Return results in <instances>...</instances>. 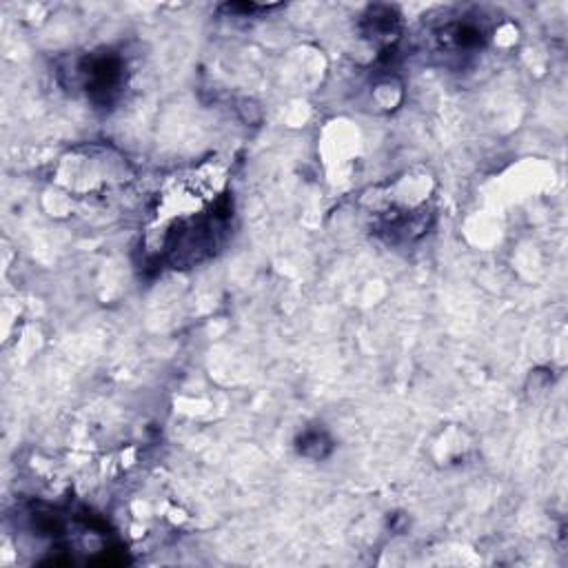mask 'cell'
<instances>
[{
	"label": "cell",
	"instance_id": "1",
	"mask_svg": "<svg viewBox=\"0 0 568 568\" xmlns=\"http://www.w3.org/2000/svg\"><path fill=\"white\" fill-rule=\"evenodd\" d=\"M80 85L98 105H111L125 80V63L114 52L89 54L78 63Z\"/></svg>",
	"mask_w": 568,
	"mask_h": 568
},
{
	"label": "cell",
	"instance_id": "2",
	"mask_svg": "<svg viewBox=\"0 0 568 568\" xmlns=\"http://www.w3.org/2000/svg\"><path fill=\"white\" fill-rule=\"evenodd\" d=\"M473 16H460L438 29L440 47L449 54H473L484 47L486 32L480 23L471 20Z\"/></svg>",
	"mask_w": 568,
	"mask_h": 568
},
{
	"label": "cell",
	"instance_id": "3",
	"mask_svg": "<svg viewBox=\"0 0 568 568\" xmlns=\"http://www.w3.org/2000/svg\"><path fill=\"white\" fill-rule=\"evenodd\" d=\"M400 32V16L395 14L393 7H371L367 16H364V34H367L375 43H391L398 38Z\"/></svg>",
	"mask_w": 568,
	"mask_h": 568
},
{
	"label": "cell",
	"instance_id": "4",
	"mask_svg": "<svg viewBox=\"0 0 568 568\" xmlns=\"http://www.w3.org/2000/svg\"><path fill=\"white\" fill-rule=\"evenodd\" d=\"M324 446L331 449V442H329L327 435L320 433V431H309V433H304V438L300 440V453L309 455L311 449H316V451H313V458H324V455L329 453V451H324Z\"/></svg>",
	"mask_w": 568,
	"mask_h": 568
}]
</instances>
